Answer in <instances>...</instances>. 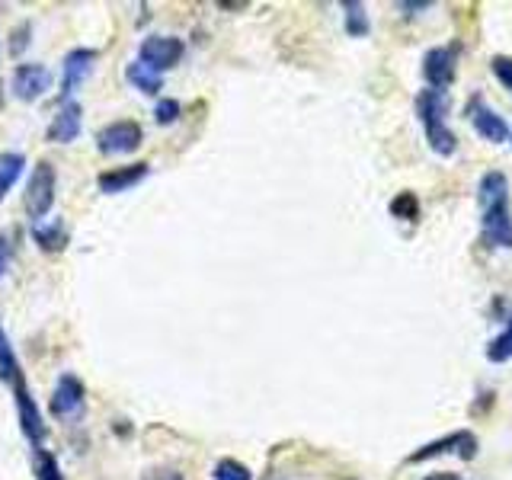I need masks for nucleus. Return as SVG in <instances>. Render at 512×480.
I'll return each instance as SVG.
<instances>
[{"instance_id":"nucleus-1","label":"nucleus","mask_w":512,"mask_h":480,"mask_svg":"<svg viewBox=\"0 0 512 480\" xmlns=\"http://www.w3.org/2000/svg\"><path fill=\"white\" fill-rule=\"evenodd\" d=\"M477 202H480V231H484V240L490 247L512 250V208H509L506 173L490 170L480 176Z\"/></svg>"},{"instance_id":"nucleus-2","label":"nucleus","mask_w":512,"mask_h":480,"mask_svg":"<svg viewBox=\"0 0 512 480\" xmlns=\"http://www.w3.org/2000/svg\"><path fill=\"white\" fill-rule=\"evenodd\" d=\"M445 93L442 90H420L416 96V116L426 132V144L439 157H452L458 151V138L452 128L445 125Z\"/></svg>"},{"instance_id":"nucleus-3","label":"nucleus","mask_w":512,"mask_h":480,"mask_svg":"<svg viewBox=\"0 0 512 480\" xmlns=\"http://www.w3.org/2000/svg\"><path fill=\"white\" fill-rule=\"evenodd\" d=\"M55 192H58V173L48 160H39L36 167L29 173V183H26V215L29 224H39L48 218V212L55 208Z\"/></svg>"},{"instance_id":"nucleus-4","label":"nucleus","mask_w":512,"mask_h":480,"mask_svg":"<svg viewBox=\"0 0 512 480\" xmlns=\"http://www.w3.org/2000/svg\"><path fill=\"white\" fill-rule=\"evenodd\" d=\"M141 141H144V128L135 119H119L100 128L96 148L106 157H125V154H135L141 148Z\"/></svg>"},{"instance_id":"nucleus-5","label":"nucleus","mask_w":512,"mask_h":480,"mask_svg":"<svg viewBox=\"0 0 512 480\" xmlns=\"http://www.w3.org/2000/svg\"><path fill=\"white\" fill-rule=\"evenodd\" d=\"M183 52H186L183 39H176V36H148L138 48V61H144L157 74H164V71H170V68L180 64Z\"/></svg>"},{"instance_id":"nucleus-6","label":"nucleus","mask_w":512,"mask_h":480,"mask_svg":"<svg viewBox=\"0 0 512 480\" xmlns=\"http://www.w3.org/2000/svg\"><path fill=\"white\" fill-rule=\"evenodd\" d=\"M52 90V71L45 64H20L10 77V93L20 103H36Z\"/></svg>"},{"instance_id":"nucleus-7","label":"nucleus","mask_w":512,"mask_h":480,"mask_svg":"<svg viewBox=\"0 0 512 480\" xmlns=\"http://www.w3.org/2000/svg\"><path fill=\"white\" fill-rule=\"evenodd\" d=\"M468 119L474 125V132L484 141H490V144L509 141V122L484 100V96H471L468 100Z\"/></svg>"},{"instance_id":"nucleus-8","label":"nucleus","mask_w":512,"mask_h":480,"mask_svg":"<svg viewBox=\"0 0 512 480\" xmlns=\"http://www.w3.org/2000/svg\"><path fill=\"white\" fill-rule=\"evenodd\" d=\"M458 455L461 461H471L474 455H477V439H474V432H468V429H458V432H452V436H442V439H436V442H429V445H423V448H416V452L407 458L410 464H420V461H426V458H439V455Z\"/></svg>"},{"instance_id":"nucleus-9","label":"nucleus","mask_w":512,"mask_h":480,"mask_svg":"<svg viewBox=\"0 0 512 480\" xmlns=\"http://www.w3.org/2000/svg\"><path fill=\"white\" fill-rule=\"evenodd\" d=\"M93 68H96L93 48H71V52L64 55V61H61V90H58L64 103L71 100L77 87H84V80L93 74Z\"/></svg>"},{"instance_id":"nucleus-10","label":"nucleus","mask_w":512,"mask_h":480,"mask_svg":"<svg viewBox=\"0 0 512 480\" xmlns=\"http://www.w3.org/2000/svg\"><path fill=\"white\" fill-rule=\"evenodd\" d=\"M84 400H87L84 381L71 372H64L55 384V391H52V413L58 416V420H71V416H77L80 410H84Z\"/></svg>"},{"instance_id":"nucleus-11","label":"nucleus","mask_w":512,"mask_h":480,"mask_svg":"<svg viewBox=\"0 0 512 480\" xmlns=\"http://www.w3.org/2000/svg\"><path fill=\"white\" fill-rule=\"evenodd\" d=\"M80 125H84V109H80L77 100H68V103L58 106L52 122H48L45 138L52 141V144H71L80 135Z\"/></svg>"},{"instance_id":"nucleus-12","label":"nucleus","mask_w":512,"mask_h":480,"mask_svg":"<svg viewBox=\"0 0 512 480\" xmlns=\"http://www.w3.org/2000/svg\"><path fill=\"white\" fill-rule=\"evenodd\" d=\"M151 173V164H125V167H112V170H103L100 176H96V186H100V192H106V196H119V192H128L135 189L144 176Z\"/></svg>"},{"instance_id":"nucleus-13","label":"nucleus","mask_w":512,"mask_h":480,"mask_svg":"<svg viewBox=\"0 0 512 480\" xmlns=\"http://www.w3.org/2000/svg\"><path fill=\"white\" fill-rule=\"evenodd\" d=\"M423 77L429 90H445L448 84L455 80V52L452 48H429L426 58H423Z\"/></svg>"},{"instance_id":"nucleus-14","label":"nucleus","mask_w":512,"mask_h":480,"mask_svg":"<svg viewBox=\"0 0 512 480\" xmlns=\"http://www.w3.org/2000/svg\"><path fill=\"white\" fill-rule=\"evenodd\" d=\"M0 381H4L7 388L13 391V397L29 394V388H26V372H23L20 359H16V352H13V346L7 340L4 327H0Z\"/></svg>"},{"instance_id":"nucleus-15","label":"nucleus","mask_w":512,"mask_h":480,"mask_svg":"<svg viewBox=\"0 0 512 480\" xmlns=\"http://www.w3.org/2000/svg\"><path fill=\"white\" fill-rule=\"evenodd\" d=\"M29 234H32V240H36V247L45 253H61L64 247H68V224H64L61 218L29 224Z\"/></svg>"},{"instance_id":"nucleus-16","label":"nucleus","mask_w":512,"mask_h":480,"mask_svg":"<svg viewBox=\"0 0 512 480\" xmlns=\"http://www.w3.org/2000/svg\"><path fill=\"white\" fill-rule=\"evenodd\" d=\"M125 80L148 96H160V90H164V74H157L154 68H148V64L138 61V58L125 68Z\"/></svg>"},{"instance_id":"nucleus-17","label":"nucleus","mask_w":512,"mask_h":480,"mask_svg":"<svg viewBox=\"0 0 512 480\" xmlns=\"http://www.w3.org/2000/svg\"><path fill=\"white\" fill-rule=\"evenodd\" d=\"M23 170H26V157L20 151H4V154H0V202L10 196V189L23 176Z\"/></svg>"},{"instance_id":"nucleus-18","label":"nucleus","mask_w":512,"mask_h":480,"mask_svg":"<svg viewBox=\"0 0 512 480\" xmlns=\"http://www.w3.org/2000/svg\"><path fill=\"white\" fill-rule=\"evenodd\" d=\"M32 474H36V480H64L58 458L48 452L45 445L42 448H32Z\"/></svg>"},{"instance_id":"nucleus-19","label":"nucleus","mask_w":512,"mask_h":480,"mask_svg":"<svg viewBox=\"0 0 512 480\" xmlns=\"http://www.w3.org/2000/svg\"><path fill=\"white\" fill-rule=\"evenodd\" d=\"M487 359H490L493 365H503V362L512 359V317L506 320L503 333L496 336V340H490V346H487Z\"/></svg>"},{"instance_id":"nucleus-20","label":"nucleus","mask_w":512,"mask_h":480,"mask_svg":"<svg viewBox=\"0 0 512 480\" xmlns=\"http://www.w3.org/2000/svg\"><path fill=\"white\" fill-rule=\"evenodd\" d=\"M212 477H215V480H253L250 468H247V464H240L237 458H221V461L215 464Z\"/></svg>"},{"instance_id":"nucleus-21","label":"nucleus","mask_w":512,"mask_h":480,"mask_svg":"<svg viewBox=\"0 0 512 480\" xmlns=\"http://www.w3.org/2000/svg\"><path fill=\"white\" fill-rule=\"evenodd\" d=\"M391 215L407 218V221H420V202H416L413 192H400V196L391 202Z\"/></svg>"},{"instance_id":"nucleus-22","label":"nucleus","mask_w":512,"mask_h":480,"mask_svg":"<svg viewBox=\"0 0 512 480\" xmlns=\"http://www.w3.org/2000/svg\"><path fill=\"white\" fill-rule=\"evenodd\" d=\"M343 10H346V32H349V36H365V32H368L365 7L362 4H343Z\"/></svg>"},{"instance_id":"nucleus-23","label":"nucleus","mask_w":512,"mask_h":480,"mask_svg":"<svg viewBox=\"0 0 512 480\" xmlns=\"http://www.w3.org/2000/svg\"><path fill=\"white\" fill-rule=\"evenodd\" d=\"M180 112H183L180 100H170V96H160L157 106H154V119H157V125H173L176 119H180Z\"/></svg>"},{"instance_id":"nucleus-24","label":"nucleus","mask_w":512,"mask_h":480,"mask_svg":"<svg viewBox=\"0 0 512 480\" xmlns=\"http://www.w3.org/2000/svg\"><path fill=\"white\" fill-rule=\"evenodd\" d=\"M490 68H493V77L500 80V84L512 93V58H506V55H496L493 61H490Z\"/></svg>"},{"instance_id":"nucleus-25","label":"nucleus","mask_w":512,"mask_h":480,"mask_svg":"<svg viewBox=\"0 0 512 480\" xmlns=\"http://www.w3.org/2000/svg\"><path fill=\"white\" fill-rule=\"evenodd\" d=\"M29 32H32L29 23H23V26H16V29H13V42H10V52H13V55H20L23 48H26V42H29L26 36H29Z\"/></svg>"},{"instance_id":"nucleus-26","label":"nucleus","mask_w":512,"mask_h":480,"mask_svg":"<svg viewBox=\"0 0 512 480\" xmlns=\"http://www.w3.org/2000/svg\"><path fill=\"white\" fill-rule=\"evenodd\" d=\"M144 480H186L176 468H151L144 471Z\"/></svg>"},{"instance_id":"nucleus-27","label":"nucleus","mask_w":512,"mask_h":480,"mask_svg":"<svg viewBox=\"0 0 512 480\" xmlns=\"http://www.w3.org/2000/svg\"><path fill=\"white\" fill-rule=\"evenodd\" d=\"M10 237L7 234H0V279H4V272H7V266H10Z\"/></svg>"},{"instance_id":"nucleus-28","label":"nucleus","mask_w":512,"mask_h":480,"mask_svg":"<svg viewBox=\"0 0 512 480\" xmlns=\"http://www.w3.org/2000/svg\"><path fill=\"white\" fill-rule=\"evenodd\" d=\"M423 480H461V474H448V471H439V474H429Z\"/></svg>"},{"instance_id":"nucleus-29","label":"nucleus","mask_w":512,"mask_h":480,"mask_svg":"<svg viewBox=\"0 0 512 480\" xmlns=\"http://www.w3.org/2000/svg\"><path fill=\"white\" fill-rule=\"evenodd\" d=\"M346 480H356V477H346Z\"/></svg>"}]
</instances>
